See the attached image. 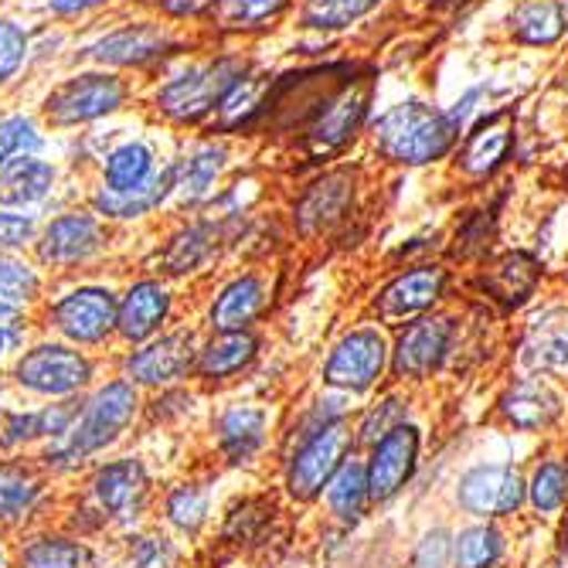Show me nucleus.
I'll return each mask as SVG.
<instances>
[{"instance_id":"obj_1","label":"nucleus","mask_w":568,"mask_h":568,"mask_svg":"<svg viewBox=\"0 0 568 568\" xmlns=\"http://www.w3.org/2000/svg\"><path fill=\"white\" fill-rule=\"evenodd\" d=\"M255 69L242 48L204 41L191 55L140 85V116L174 140L212 126L222 99Z\"/></svg>"},{"instance_id":"obj_2","label":"nucleus","mask_w":568,"mask_h":568,"mask_svg":"<svg viewBox=\"0 0 568 568\" xmlns=\"http://www.w3.org/2000/svg\"><path fill=\"white\" fill-rule=\"evenodd\" d=\"M201 44V31L178 28L158 14H150L146 8L130 4L85 31H75L72 65L110 69L143 85Z\"/></svg>"},{"instance_id":"obj_3","label":"nucleus","mask_w":568,"mask_h":568,"mask_svg":"<svg viewBox=\"0 0 568 568\" xmlns=\"http://www.w3.org/2000/svg\"><path fill=\"white\" fill-rule=\"evenodd\" d=\"M143 405L146 395L123 375L110 372L95 388L85 392L72 429L59 439L41 443L34 456L59 484H72L92 463H99L102 456H113L133 436V429L143 419Z\"/></svg>"},{"instance_id":"obj_4","label":"nucleus","mask_w":568,"mask_h":568,"mask_svg":"<svg viewBox=\"0 0 568 568\" xmlns=\"http://www.w3.org/2000/svg\"><path fill=\"white\" fill-rule=\"evenodd\" d=\"M18 99L38 113L51 136L69 140L133 116L140 110V82L95 65H65Z\"/></svg>"},{"instance_id":"obj_5","label":"nucleus","mask_w":568,"mask_h":568,"mask_svg":"<svg viewBox=\"0 0 568 568\" xmlns=\"http://www.w3.org/2000/svg\"><path fill=\"white\" fill-rule=\"evenodd\" d=\"M123 273L126 266L51 280L48 296L31 314L38 334L59 337L89 354L110 357L116 351V310H120Z\"/></svg>"},{"instance_id":"obj_6","label":"nucleus","mask_w":568,"mask_h":568,"mask_svg":"<svg viewBox=\"0 0 568 568\" xmlns=\"http://www.w3.org/2000/svg\"><path fill=\"white\" fill-rule=\"evenodd\" d=\"M31 260L48 280L116 270L133 263V235L99 219L85 201H72L41 219Z\"/></svg>"},{"instance_id":"obj_7","label":"nucleus","mask_w":568,"mask_h":568,"mask_svg":"<svg viewBox=\"0 0 568 568\" xmlns=\"http://www.w3.org/2000/svg\"><path fill=\"white\" fill-rule=\"evenodd\" d=\"M110 375V357L89 354L75 344H65L59 337L34 334L0 375L8 392L18 402H59V398H79L89 388H95Z\"/></svg>"},{"instance_id":"obj_8","label":"nucleus","mask_w":568,"mask_h":568,"mask_svg":"<svg viewBox=\"0 0 568 568\" xmlns=\"http://www.w3.org/2000/svg\"><path fill=\"white\" fill-rule=\"evenodd\" d=\"M69 490L82 504H89L110 528V538L143 528L146 514L158 497L153 474L140 453H113L106 459L92 463V467L72 480Z\"/></svg>"},{"instance_id":"obj_9","label":"nucleus","mask_w":568,"mask_h":568,"mask_svg":"<svg viewBox=\"0 0 568 568\" xmlns=\"http://www.w3.org/2000/svg\"><path fill=\"white\" fill-rule=\"evenodd\" d=\"M174 136L146 123L140 113L113 123V133L106 140V150L99 153V164L92 171V184L130 194V191H146L161 184L171 174V153H174Z\"/></svg>"},{"instance_id":"obj_10","label":"nucleus","mask_w":568,"mask_h":568,"mask_svg":"<svg viewBox=\"0 0 568 568\" xmlns=\"http://www.w3.org/2000/svg\"><path fill=\"white\" fill-rule=\"evenodd\" d=\"M59 487L34 453L0 456V535L18 538L38 525H55L65 494Z\"/></svg>"},{"instance_id":"obj_11","label":"nucleus","mask_w":568,"mask_h":568,"mask_svg":"<svg viewBox=\"0 0 568 568\" xmlns=\"http://www.w3.org/2000/svg\"><path fill=\"white\" fill-rule=\"evenodd\" d=\"M82 187L85 181L65 168L59 150L24 153L0 168V209L44 219L62 204L82 201Z\"/></svg>"},{"instance_id":"obj_12","label":"nucleus","mask_w":568,"mask_h":568,"mask_svg":"<svg viewBox=\"0 0 568 568\" xmlns=\"http://www.w3.org/2000/svg\"><path fill=\"white\" fill-rule=\"evenodd\" d=\"M232 168V140L215 133L181 136L171 153V212L168 215H201L212 209L222 181Z\"/></svg>"},{"instance_id":"obj_13","label":"nucleus","mask_w":568,"mask_h":568,"mask_svg":"<svg viewBox=\"0 0 568 568\" xmlns=\"http://www.w3.org/2000/svg\"><path fill=\"white\" fill-rule=\"evenodd\" d=\"M459 126L449 113H439L426 102H402V106L388 110L375 126L378 153L395 164H433L453 146Z\"/></svg>"},{"instance_id":"obj_14","label":"nucleus","mask_w":568,"mask_h":568,"mask_svg":"<svg viewBox=\"0 0 568 568\" xmlns=\"http://www.w3.org/2000/svg\"><path fill=\"white\" fill-rule=\"evenodd\" d=\"M178 219L181 222H174L136 263L171 283H181L201 273L204 266H212L219 260V252L229 245V229H232V219H219L209 212H201L194 219L187 215H178Z\"/></svg>"},{"instance_id":"obj_15","label":"nucleus","mask_w":568,"mask_h":568,"mask_svg":"<svg viewBox=\"0 0 568 568\" xmlns=\"http://www.w3.org/2000/svg\"><path fill=\"white\" fill-rule=\"evenodd\" d=\"M197 351H201V341L191 327H171L161 337H153L140 347L113 351L110 372L123 375L140 392H161V388H174L194 375Z\"/></svg>"},{"instance_id":"obj_16","label":"nucleus","mask_w":568,"mask_h":568,"mask_svg":"<svg viewBox=\"0 0 568 568\" xmlns=\"http://www.w3.org/2000/svg\"><path fill=\"white\" fill-rule=\"evenodd\" d=\"M178 290L171 280L143 266H126L120 276V310H116V351L140 347L161 337L174 324Z\"/></svg>"},{"instance_id":"obj_17","label":"nucleus","mask_w":568,"mask_h":568,"mask_svg":"<svg viewBox=\"0 0 568 568\" xmlns=\"http://www.w3.org/2000/svg\"><path fill=\"white\" fill-rule=\"evenodd\" d=\"M368 99H372V89L368 82H344L337 85L324 102L317 116L306 123L303 130V150L306 158H331V153L344 150L351 143V136L361 130V123H365V113H368Z\"/></svg>"},{"instance_id":"obj_18","label":"nucleus","mask_w":568,"mask_h":568,"mask_svg":"<svg viewBox=\"0 0 568 568\" xmlns=\"http://www.w3.org/2000/svg\"><path fill=\"white\" fill-rule=\"evenodd\" d=\"M106 545H92L59 525H38L11 538V568H106Z\"/></svg>"},{"instance_id":"obj_19","label":"nucleus","mask_w":568,"mask_h":568,"mask_svg":"<svg viewBox=\"0 0 568 568\" xmlns=\"http://www.w3.org/2000/svg\"><path fill=\"white\" fill-rule=\"evenodd\" d=\"M347 449H351V433L344 423H327L317 433H310V439L300 446V453L290 463V477H286L290 494L296 500L317 497L341 470Z\"/></svg>"},{"instance_id":"obj_20","label":"nucleus","mask_w":568,"mask_h":568,"mask_svg":"<svg viewBox=\"0 0 568 568\" xmlns=\"http://www.w3.org/2000/svg\"><path fill=\"white\" fill-rule=\"evenodd\" d=\"M296 0H215L209 21L201 24L204 41H248L273 31L290 11Z\"/></svg>"},{"instance_id":"obj_21","label":"nucleus","mask_w":568,"mask_h":568,"mask_svg":"<svg viewBox=\"0 0 568 568\" xmlns=\"http://www.w3.org/2000/svg\"><path fill=\"white\" fill-rule=\"evenodd\" d=\"M41 18L34 11L0 8V99H18L31 82Z\"/></svg>"},{"instance_id":"obj_22","label":"nucleus","mask_w":568,"mask_h":568,"mask_svg":"<svg viewBox=\"0 0 568 568\" xmlns=\"http://www.w3.org/2000/svg\"><path fill=\"white\" fill-rule=\"evenodd\" d=\"M385 365V344L375 331H357L337 344V351L327 361L324 378L337 388H368Z\"/></svg>"},{"instance_id":"obj_23","label":"nucleus","mask_w":568,"mask_h":568,"mask_svg":"<svg viewBox=\"0 0 568 568\" xmlns=\"http://www.w3.org/2000/svg\"><path fill=\"white\" fill-rule=\"evenodd\" d=\"M351 174L347 171H331L324 174L321 181L310 184L300 201H296V209H293V219L300 225L303 235H317L331 225H337L347 212V204H351Z\"/></svg>"},{"instance_id":"obj_24","label":"nucleus","mask_w":568,"mask_h":568,"mask_svg":"<svg viewBox=\"0 0 568 568\" xmlns=\"http://www.w3.org/2000/svg\"><path fill=\"white\" fill-rule=\"evenodd\" d=\"M266 306V283L255 273H242L235 280H229L209 306V327L215 334H229V331H248V324L263 314Z\"/></svg>"},{"instance_id":"obj_25","label":"nucleus","mask_w":568,"mask_h":568,"mask_svg":"<svg viewBox=\"0 0 568 568\" xmlns=\"http://www.w3.org/2000/svg\"><path fill=\"white\" fill-rule=\"evenodd\" d=\"M59 140L44 130L24 99H0V168L24 153H51Z\"/></svg>"},{"instance_id":"obj_26","label":"nucleus","mask_w":568,"mask_h":568,"mask_svg":"<svg viewBox=\"0 0 568 568\" xmlns=\"http://www.w3.org/2000/svg\"><path fill=\"white\" fill-rule=\"evenodd\" d=\"M416 449H419V436L412 426H398L378 443L368 467V494L375 500L392 497L408 480L412 467H416Z\"/></svg>"},{"instance_id":"obj_27","label":"nucleus","mask_w":568,"mask_h":568,"mask_svg":"<svg viewBox=\"0 0 568 568\" xmlns=\"http://www.w3.org/2000/svg\"><path fill=\"white\" fill-rule=\"evenodd\" d=\"M255 354H260V337L252 331H229V334H212L209 341H201L197 365L191 378L201 382H225L245 372Z\"/></svg>"},{"instance_id":"obj_28","label":"nucleus","mask_w":568,"mask_h":568,"mask_svg":"<svg viewBox=\"0 0 568 568\" xmlns=\"http://www.w3.org/2000/svg\"><path fill=\"white\" fill-rule=\"evenodd\" d=\"M459 500L484 518L487 514H507L525 500V484L507 467H480L463 477Z\"/></svg>"},{"instance_id":"obj_29","label":"nucleus","mask_w":568,"mask_h":568,"mask_svg":"<svg viewBox=\"0 0 568 568\" xmlns=\"http://www.w3.org/2000/svg\"><path fill=\"white\" fill-rule=\"evenodd\" d=\"M446 344H449V321L443 317H426V321H416L402 337H398V351H395V372L398 375H429L443 354H446Z\"/></svg>"},{"instance_id":"obj_30","label":"nucleus","mask_w":568,"mask_h":568,"mask_svg":"<svg viewBox=\"0 0 568 568\" xmlns=\"http://www.w3.org/2000/svg\"><path fill=\"white\" fill-rule=\"evenodd\" d=\"M446 286L443 270L436 266H423V270H412L405 276H398L382 296H378V314L385 321H405V317H416L423 314L426 306H433L439 300Z\"/></svg>"},{"instance_id":"obj_31","label":"nucleus","mask_w":568,"mask_h":568,"mask_svg":"<svg viewBox=\"0 0 568 568\" xmlns=\"http://www.w3.org/2000/svg\"><path fill=\"white\" fill-rule=\"evenodd\" d=\"M48 273L31 260V252H0V303L34 314L48 296Z\"/></svg>"},{"instance_id":"obj_32","label":"nucleus","mask_w":568,"mask_h":568,"mask_svg":"<svg viewBox=\"0 0 568 568\" xmlns=\"http://www.w3.org/2000/svg\"><path fill=\"white\" fill-rule=\"evenodd\" d=\"M219 449L229 463H248L266 443V412L255 405H235L219 416Z\"/></svg>"},{"instance_id":"obj_33","label":"nucleus","mask_w":568,"mask_h":568,"mask_svg":"<svg viewBox=\"0 0 568 568\" xmlns=\"http://www.w3.org/2000/svg\"><path fill=\"white\" fill-rule=\"evenodd\" d=\"M514 140V126H510V113H494L487 116L470 136L467 146H463V171L470 174H490L507 161V150Z\"/></svg>"},{"instance_id":"obj_34","label":"nucleus","mask_w":568,"mask_h":568,"mask_svg":"<svg viewBox=\"0 0 568 568\" xmlns=\"http://www.w3.org/2000/svg\"><path fill=\"white\" fill-rule=\"evenodd\" d=\"M106 545L113 551V561H123L130 568H178V545L164 531L136 528L110 538Z\"/></svg>"},{"instance_id":"obj_35","label":"nucleus","mask_w":568,"mask_h":568,"mask_svg":"<svg viewBox=\"0 0 568 568\" xmlns=\"http://www.w3.org/2000/svg\"><path fill=\"white\" fill-rule=\"evenodd\" d=\"M525 351H528V361L535 368L568 365V306L545 310L528 331Z\"/></svg>"},{"instance_id":"obj_36","label":"nucleus","mask_w":568,"mask_h":568,"mask_svg":"<svg viewBox=\"0 0 568 568\" xmlns=\"http://www.w3.org/2000/svg\"><path fill=\"white\" fill-rule=\"evenodd\" d=\"M158 518H164L168 528L178 535H197L209 521V490L201 484H178L164 490V497L158 500Z\"/></svg>"},{"instance_id":"obj_37","label":"nucleus","mask_w":568,"mask_h":568,"mask_svg":"<svg viewBox=\"0 0 568 568\" xmlns=\"http://www.w3.org/2000/svg\"><path fill=\"white\" fill-rule=\"evenodd\" d=\"M120 8H130L126 0H38L34 14L48 24H59L69 31H85L99 24L102 18L116 14Z\"/></svg>"},{"instance_id":"obj_38","label":"nucleus","mask_w":568,"mask_h":568,"mask_svg":"<svg viewBox=\"0 0 568 568\" xmlns=\"http://www.w3.org/2000/svg\"><path fill=\"white\" fill-rule=\"evenodd\" d=\"M535 283H538L535 260H531V255H525V252H514V255H507V260H500L494 266V273L487 280V290L504 306H518V303L528 300V293L535 290Z\"/></svg>"},{"instance_id":"obj_39","label":"nucleus","mask_w":568,"mask_h":568,"mask_svg":"<svg viewBox=\"0 0 568 568\" xmlns=\"http://www.w3.org/2000/svg\"><path fill=\"white\" fill-rule=\"evenodd\" d=\"M504 412H507V419L514 426L538 429V426H548L558 416V398L545 385L525 382L504 398Z\"/></svg>"},{"instance_id":"obj_40","label":"nucleus","mask_w":568,"mask_h":568,"mask_svg":"<svg viewBox=\"0 0 568 568\" xmlns=\"http://www.w3.org/2000/svg\"><path fill=\"white\" fill-rule=\"evenodd\" d=\"M378 0H303L296 18L306 31H341L351 21L365 18Z\"/></svg>"},{"instance_id":"obj_41","label":"nucleus","mask_w":568,"mask_h":568,"mask_svg":"<svg viewBox=\"0 0 568 568\" xmlns=\"http://www.w3.org/2000/svg\"><path fill=\"white\" fill-rule=\"evenodd\" d=\"M510 24H514V34L528 44H551L565 31V14L555 0H528V4L514 11Z\"/></svg>"},{"instance_id":"obj_42","label":"nucleus","mask_w":568,"mask_h":568,"mask_svg":"<svg viewBox=\"0 0 568 568\" xmlns=\"http://www.w3.org/2000/svg\"><path fill=\"white\" fill-rule=\"evenodd\" d=\"M365 497H368V474L361 463H344L337 470V477L331 480V507L337 518L344 521H354L361 507H365Z\"/></svg>"},{"instance_id":"obj_43","label":"nucleus","mask_w":568,"mask_h":568,"mask_svg":"<svg viewBox=\"0 0 568 568\" xmlns=\"http://www.w3.org/2000/svg\"><path fill=\"white\" fill-rule=\"evenodd\" d=\"M500 535L494 528H470L456 541V561L459 568H490L500 558Z\"/></svg>"},{"instance_id":"obj_44","label":"nucleus","mask_w":568,"mask_h":568,"mask_svg":"<svg viewBox=\"0 0 568 568\" xmlns=\"http://www.w3.org/2000/svg\"><path fill=\"white\" fill-rule=\"evenodd\" d=\"M215 0H140L136 8H146L150 14H158L178 28H191L201 31V24L209 21Z\"/></svg>"},{"instance_id":"obj_45","label":"nucleus","mask_w":568,"mask_h":568,"mask_svg":"<svg viewBox=\"0 0 568 568\" xmlns=\"http://www.w3.org/2000/svg\"><path fill=\"white\" fill-rule=\"evenodd\" d=\"M41 219L28 212L0 209V252H31Z\"/></svg>"},{"instance_id":"obj_46","label":"nucleus","mask_w":568,"mask_h":568,"mask_svg":"<svg viewBox=\"0 0 568 568\" xmlns=\"http://www.w3.org/2000/svg\"><path fill=\"white\" fill-rule=\"evenodd\" d=\"M568 497V474L561 463H545V467L535 474V484H531V500L538 510H555L561 507Z\"/></svg>"},{"instance_id":"obj_47","label":"nucleus","mask_w":568,"mask_h":568,"mask_svg":"<svg viewBox=\"0 0 568 568\" xmlns=\"http://www.w3.org/2000/svg\"><path fill=\"white\" fill-rule=\"evenodd\" d=\"M266 525V507L255 504V500H245L242 507H235L229 514V525H225V538H235V541H248L255 538V531H260Z\"/></svg>"},{"instance_id":"obj_48","label":"nucleus","mask_w":568,"mask_h":568,"mask_svg":"<svg viewBox=\"0 0 568 568\" xmlns=\"http://www.w3.org/2000/svg\"><path fill=\"white\" fill-rule=\"evenodd\" d=\"M398 419H402V402H398V398H388V402H382V405L372 412V416L365 419V426H361V436L382 443L388 433L398 429Z\"/></svg>"},{"instance_id":"obj_49","label":"nucleus","mask_w":568,"mask_h":568,"mask_svg":"<svg viewBox=\"0 0 568 568\" xmlns=\"http://www.w3.org/2000/svg\"><path fill=\"white\" fill-rule=\"evenodd\" d=\"M38 334L34 324H24V327H0V375L8 372V365L14 361V354Z\"/></svg>"},{"instance_id":"obj_50","label":"nucleus","mask_w":568,"mask_h":568,"mask_svg":"<svg viewBox=\"0 0 568 568\" xmlns=\"http://www.w3.org/2000/svg\"><path fill=\"white\" fill-rule=\"evenodd\" d=\"M449 558V535L446 531H433L426 535V541L419 545V568H446Z\"/></svg>"},{"instance_id":"obj_51","label":"nucleus","mask_w":568,"mask_h":568,"mask_svg":"<svg viewBox=\"0 0 568 568\" xmlns=\"http://www.w3.org/2000/svg\"><path fill=\"white\" fill-rule=\"evenodd\" d=\"M24 324H34V317L11 303H0V327H24Z\"/></svg>"},{"instance_id":"obj_52","label":"nucleus","mask_w":568,"mask_h":568,"mask_svg":"<svg viewBox=\"0 0 568 568\" xmlns=\"http://www.w3.org/2000/svg\"><path fill=\"white\" fill-rule=\"evenodd\" d=\"M0 8H14V11H34L38 0H0Z\"/></svg>"},{"instance_id":"obj_53","label":"nucleus","mask_w":568,"mask_h":568,"mask_svg":"<svg viewBox=\"0 0 568 568\" xmlns=\"http://www.w3.org/2000/svg\"><path fill=\"white\" fill-rule=\"evenodd\" d=\"M0 568H11V538L0 535Z\"/></svg>"},{"instance_id":"obj_54","label":"nucleus","mask_w":568,"mask_h":568,"mask_svg":"<svg viewBox=\"0 0 568 568\" xmlns=\"http://www.w3.org/2000/svg\"><path fill=\"white\" fill-rule=\"evenodd\" d=\"M11 402H14V395L8 392V385H4V382H0V412H4V408H8Z\"/></svg>"},{"instance_id":"obj_55","label":"nucleus","mask_w":568,"mask_h":568,"mask_svg":"<svg viewBox=\"0 0 568 568\" xmlns=\"http://www.w3.org/2000/svg\"><path fill=\"white\" fill-rule=\"evenodd\" d=\"M106 568H130V565H123V561H110Z\"/></svg>"},{"instance_id":"obj_56","label":"nucleus","mask_w":568,"mask_h":568,"mask_svg":"<svg viewBox=\"0 0 568 568\" xmlns=\"http://www.w3.org/2000/svg\"><path fill=\"white\" fill-rule=\"evenodd\" d=\"M561 568H568V561H565V565H561Z\"/></svg>"}]
</instances>
